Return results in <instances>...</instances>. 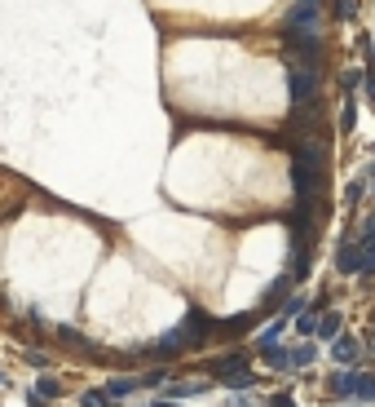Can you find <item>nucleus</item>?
<instances>
[{"label": "nucleus", "mask_w": 375, "mask_h": 407, "mask_svg": "<svg viewBox=\"0 0 375 407\" xmlns=\"http://www.w3.org/2000/svg\"><path fill=\"white\" fill-rule=\"evenodd\" d=\"M305 274H309V253L296 244V257H292V279H305Z\"/></svg>", "instance_id": "13"}, {"label": "nucleus", "mask_w": 375, "mask_h": 407, "mask_svg": "<svg viewBox=\"0 0 375 407\" xmlns=\"http://www.w3.org/2000/svg\"><path fill=\"white\" fill-rule=\"evenodd\" d=\"M362 239H375V217H371L367 226H362Z\"/></svg>", "instance_id": "24"}, {"label": "nucleus", "mask_w": 375, "mask_h": 407, "mask_svg": "<svg viewBox=\"0 0 375 407\" xmlns=\"http://www.w3.org/2000/svg\"><path fill=\"white\" fill-rule=\"evenodd\" d=\"M358 14V0H331V18L335 22H354Z\"/></svg>", "instance_id": "8"}, {"label": "nucleus", "mask_w": 375, "mask_h": 407, "mask_svg": "<svg viewBox=\"0 0 375 407\" xmlns=\"http://www.w3.org/2000/svg\"><path fill=\"white\" fill-rule=\"evenodd\" d=\"M367 93H371V98H375V71H371V76H367Z\"/></svg>", "instance_id": "25"}, {"label": "nucleus", "mask_w": 375, "mask_h": 407, "mask_svg": "<svg viewBox=\"0 0 375 407\" xmlns=\"http://www.w3.org/2000/svg\"><path fill=\"white\" fill-rule=\"evenodd\" d=\"M354 399H375V372H358V385H354Z\"/></svg>", "instance_id": "9"}, {"label": "nucleus", "mask_w": 375, "mask_h": 407, "mask_svg": "<svg viewBox=\"0 0 375 407\" xmlns=\"http://www.w3.org/2000/svg\"><path fill=\"white\" fill-rule=\"evenodd\" d=\"M186 332H190V341H208L212 332H221V323L208 319L203 310H190V315H186Z\"/></svg>", "instance_id": "3"}, {"label": "nucleus", "mask_w": 375, "mask_h": 407, "mask_svg": "<svg viewBox=\"0 0 375 407\" xmlns=\"http://www.w3.org/2000/svg\"><path fill=\"white\" fill-rule=\"evenodd\" d=\"M296 204H313V190L322 186V147H313V142H300L296 147Z\"/></svg>", "instance_id": "1"}, {"label": "nucleus", "mask_w": 375, "mask_h": 407, "mask_svg": "<svg viewBox=\"0 0 375 407\" xmlns=\"http://www.w3.org/2000/svg\"><path fill=\"white\" fill-rule=\"evenodd\" d=\"M296 328H300V337H313V332H318V310H313V315H305Z\"/></svg>", "instance_id": "20"}, {"label": "nucleus", "mask_w": 375, "mask_h": 407, "mask_svg": "<svg viewBox=\"0 0 375 407\" xmlns=\"http://www.w3.org/2000/svg\"><path fill=\"white\" fill-rule=\"evenodd\" d=\"M62 341H67V345H84V337H80L76 328H62Z\"/></svg>", "instance_id": "22"}, {"label": "nucleus", "mask_w": 375, "mask_h": 407, "mask_svg": "<svg viewBox=\"0 0 375 407\" xmlns=\"http://www.w3.org/2000/svg\"><path fill=\"white\" fill-rule=\"evenodd\" d=\"M367 63H371V71H375V44H371V53H367Z\"/></svg>", "instance_id": "26"}, {"label": "nucleus", "mask_w": 375, "mask_h": 407, "mask_svg": "<svg viewBox=\"0 0 375 407\" xmlns=\"http://www.w3.org/2000/svg\"><path fill=\"white\" fill-rule=\"evenodd\" d=\"M212 372H216V381H225L229 390H252L256 385V376H252L247 367H212Z\"/></svg>", "instance_id": "4"}, {"label": "nucleus", "mask_w": 375, "mask_h": 407, "mask_svg": "<svg viewBox=\"0 0 375 407\" xmlns=\"http://www.w3.org/2000/svg\"><path fill=\"white\" fill-rule=\"evenodd\" d=\"M331 354H335V363H354V358L362 354V345H358L354 337H340V341H335V350H331Z\"/></svg>", "instance_id": "7"}, {"label": "nucleus", "mask_w": 375, "mask_h": 407, "mask_svg": "<svg viewBox=\"0 0 375 407\" xmlns=\"http://www.w3.org/2000/svg\"><path fill=\"white\" fill-rule=\"evenodd\" d=\"M335 266H340V274H362V248H340V257H335Z\"/></svg>", "instance_id": "6"}, {"label": "nucleus", "mask_w": 375, "mask_h": 407, "mask_svg": "<svg viewBox=\"0 0 375 407\" xmlns=\"http://www.w3.org/2000/svg\"><path fill=\"white\" fill-rule=\"evenodd\" d=\"M354 385H358V372H335L331 376V390L335 394H354Z\"/></svg>", "instance_id": "10"}, {"label": "nucleus", "mask_w": 375, "mask_h": 407, "mask_svg": "<svg viewBox=\"0 0 375 407\" xmlns=\"http://www.w3.org/2000/svg\"><path fill=\"white\" fill-rule=\"evenodd\" d=\"M84 407H111V394L106 390H89L84 394Z\"/></svg>", "instance_id": "15"}, {"label": "nucleus", "mask_w": 375, "mask_h": 407, "mask_svg": "<svg viewBox=\"0 0 375 407\" xmlns=\"http://www.w3.org/2000/svg\"><path fill=\"white\" fill-rule=\"evenodd\" d=\"M300 306H305V297H287V301H283V315H287V319L300 315Z\"/></svg>", "instance_id": "21"}, {"label": "nucleus", "mask_w": 375, "mask_h": 407, "mask_svg": "<svg viewBox=\"0 0 375 407\" xmlns=\"http://www.w3.org/2000/svg\"><path fill=\"white\" fill-rule=\"evenodd\" d=\"M31 394H40V399H58V394H62V385H58L53 376H40V381H35V390H31Z\"/></svg>", "instance_id": "12"}, {"label": "nucleus", "mask_w": 375, "mask_h": 407, "mask_svg": "<svg viewBox=\"0 0 375 407\" xmlns=\"http://www.w3.org/2000/svg\"><path fill=\"white\" fill-rule=\"evenodd\" d=\"M208 385H203V381H186V385H173V394L177 399H190V394H203Z\"/></svg>", "instance_id": "16"}, {"label": "nucleus", "mask_w": 375, "mask_h": 407, "mask_svg": "<svg viewBox=\"0 0 375 407\" xmlns=\"http://www.w3.org/2000/svg\"><path fill=\"white\" fill-rule=\"evenodd\" d=\"M155 407H177V403H155Z\"/></svg>", "instance_id": "27"}, {"label": "nucleus", "mask_w": 375, "mask_h": 407, "mask_svg": "<svg viewBox=\"0 0 375 407\" xmlns=\"http://www.w3.org/2000/svg\"><path fill=\"white\" fill-rule=\"evenodd\" d=\"M313 363V345H300V350H292V367H309Z\"/></svg>", "instance_id": "17"}, {"label": "nucleus", "mask_w": 375, "mask_h": 407, "mask_svg": "<svg viewBox=\"0 0 375 407\" xmlns=\"http://www.w3.org/2000/svg\"><path fill=\"white\" fill-rule=\"evenodd\" d=\"M287 76H292V102L305 106L313 98V89H318V67H305V63H292L287 67Z\"/></svg>", "instance_id": "2"}, {"label": "nucleus", "mask_w": 375, "mask_h": 407, "mask_svg": "<svg viewBox=\"0 0 375 407\" xmlns=\"http://www.w3.org/2000/svg\"><path fill=\"white\" fill-rule=\"evenodd\" d=\"M358 85H362V71H358V67H354V71H345V76H340V89H345V93H354Z\"/></svg>", "instance_id": "19"}, {"label": "nucleus", "mask_w": 375, "mask_h": 407, "mask_svg": "<svg viewBox=\"0 0 375 407\" xmlns=\"http://www.w3.org/2000/svg\"><path fill=\"white\" fill-rule=\"evenodd\" d=\"M340 332V315H322L318 319V337H335Z\"/></svg>", "instance_id": "14"}, {"label": "nucleus", "mask_w": 375, "mask_h": 407, "mask_svg": "<svg viewBox=\"0 0 375 407\" xmlns=\"http://www.w3.org/2000/svg\"><path fill=\"white\" fill-rule=\"evenodd\" d=\"M270 407H296V403L287 399V394H274V399H270Z\"/></svg>", "instance_id": "23"}, {"label": "nucleus", "mask_w": 375, "mask_h": 407, "mask_svg": "<svg viewBox=\"0 0 375 407\" xmlns=\"http://www.w3.org/2000/svg\"><path fill=\"white\" fill-rule=\"evenodd\" d=\"M186 345H195V341H190L186 323H181V328H173V332H164V341L155 345V350H159V354H173V350H186Z\"/></svg>", "instance_id": "5"}, {"label": "nucleus", "mask_w": 375, "mask_h": 407, "mask_svg": "<svg viewBox=\"0 0 375 407\" xmlns=\"http://www.w3.org/2000/svg\"><path fill=\"white\" fill-rule=\"evenodd\" d=\"M354 124H358V106H354V93H349L345 111H340V128H345V133H354Z\"/></svg>", "instance_id": "11"}, {"label": "nucleus", "mask_w": 375, "mask_h": 407, "mask_svg": "<svg viewBox=\"0 0 375 407\" xmlns=\"http://www.w3.org/2000/svg\"><path fill=\"white\" fill-rule=\"evenodd\" d=\"M371 337H375V323H371Z\"/></svg>", "instance_id": "28"}, {"label": "nucleus", "mask_w": 375, "mask_h": 407, "mask_svg": "<svg viewBox=\"0 0 375 407\" xmlns=\"http://www.w3.org/2000/svg\"><path fill=\"white\" fill-rule=\"evenodd\" d=\"M137 385H132V381H111V385H106V394H111V399H124V394H132Z\"/></svg>", "instance_id": "18"}]
</instances>
